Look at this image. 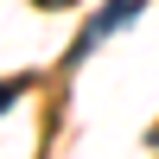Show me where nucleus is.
<instances>
[{
  "mask_svg": "<svg viewBox=\"0 0 159 159\" xmlns=\"http://www.w3.org/2000/svg\"><path fill=\"white\" fill-rule=\"evenodd\" d=\"M140 7H147V0H108V7H102L96 19H89V32H83V38L70 45V64H83L89 51L102 45V38H115L121 25H134V19H140Z\"/></svg>",
  "mask_w": 159,
  "mask_h": 159,
  "instance_id": "obj_1",
  "label": "nucleus"
},
{
  "mask_svg": "<svg viewBox=\"0 0 159 159\" xmlns=\"http://www.w3.org/2000/svg\"><path fill=\"white\" fill-rule=\"evenodd\" d=\"M25 89H32V76H7V83H0V115H7L13 102H25Z\"/></svg>",
  "mask_w": 159,
  "mask_h": 159,
  "instance_id": "obj_2",
  "label": "nucleus"
},
{
  "mask_svg": "<svg viewBox=\"0 0 159 159\" xmlns=\"http://www.w3.org/2000/svg\"><path fill=\"white\" fill-rule=\"evenodd\" d=\"M38 7H51V13H57V7H70V0H38Z\"/></svg>",
  "mask_w": 159,
  "mask_h": 159,
  "instance_id": "obj_3",
  "label": "nucleus"
}]
</instances>
